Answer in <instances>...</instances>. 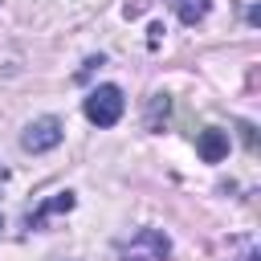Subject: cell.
I'll return each instance as SVG.
<instances>
[{
	"label": "cell",
	"mask_w": 261,
	"mask_h": 261,
	"mask_svg": "<svg viewBox=\"0 0 261 261\" xmlns=\"http://www.w3.org/2000/svg\"><path fill=\"white\" fill-rule=\"evenodd\" d=\"M82 110H86V118L94 126H114L122 118V110H126V98H122V90L114 82H106V86H94L90 90V98L82 102Z\"/></svg>",
	"instance_id": "1"
},
{
	"label": "cell",
	"mask_w": 261,
	"mask_h": 261,
	"mask_svg": "<svg viewBox=\"0 0 261 261\" xmlns=\"http://www.w3.org/2000/svg\"><path fill=\"white\" fill-rule=\"evenodd\" d=\"M167 257H171V241L163 228H139L122 245V261H167Z\"/></svg>",
	"instance_id": "2"
},
{
	"label": "cell",
	"mask_w": 261,
	"mask_h": 261,
	"mask_svg": "<svg viewBox=\"0 0 261 261\" xmlns=\"http://www.w3.org/2000/svg\"><path fill=\"white\" fill-rule=\"evenodd\" d=\"M61 139H65V130H61V118H53V114H41V118H33V122L20 130V147L33 151V155L53 151Z\"/></svg>",
	"instance_id": "3"
},
{
	"label": "cell",
	"mask_w": 261,
	"mask_h": 261,
	"mask_svg": "<svg viewBox=\"0 0 261 261\" xmlns=\"http://www.w3.org/2000/svg\"><path fill=\"white\" fill-rule=\"evenodd\" d=\"M73 204H77V196H73V192H53V196H49V200H45L37 212H29V228H45V224H49V216L69 212Z\"/></svg>",
	"instance_id": "4"
},
{
	"label": "cell",
	"mask_w": 261,
	"mask_h": 261,
	"mask_svg": "<svg viewBox=\"0 0 261 261\" xmlns=\"http://www.w3.org/2000/svg\"><path fill=\"white\" fill-rule=\"evenodd\" d=\"M196 151H200V159H204V163H220V159L228 155V135H224V130H216V126H208V130H200Z\"/></svg>",
	"instance_id": "5"
},
{
	"label": "cell",
	"mask_w": 261,
	"mask_h": 261,
	"mask_svg": "<svg viewBox=\"0 0 261 261\" xmlns=\"http://www.w3.org/2000/svg\"><path fill=\"white\" fill-rule=\"evenodd\" d=\"M167 4L175 8V16H179L184 24L204 20V16H208V8H212V0H167Z\"/></svg>",
	"instance_id": "6"
},
{
	"label": "cell",
	"mask_w": 261,
	"mask_h": 261,
	"mask_svg": "<svg viewBox=\"0 0 261 261\" xmlns=\"http://www.w3.org/2000/svg\"><path fill=\"white\" fill-rule=\"evenodd\" d=\"M4 179H8V171H4V167H0V184H4Z\"/></svg>",
	"instance_id": "7"
},
{
	"label": "cell",
	"mask_w": 261,
	"mask_h": 261,
	"mask_svg": "<svg viewBox=\"0 0 261 261\" xmlns=\"http://www.w3.org/2000/svg\"><path fill=\"white\" fill-rule=\"evenodd\" d=\"M53 261H69V257H53Z\"/></svg>",
	"instance_id": "8"
},
{
	"label": "cell",
	"mask_w": 261,
	"mask_h": 261,
	"mask_svg": "<svg viewBox=\"0 0 261 261\" xmlns=\"http://www.w3.org/2000/svg\"><path fill=\"white\" fill-rule=\"evenodd\" d=\"M0 228H4V216H0Z\"/></svg>",
	"instance_id": "9"
}]
</instances>
